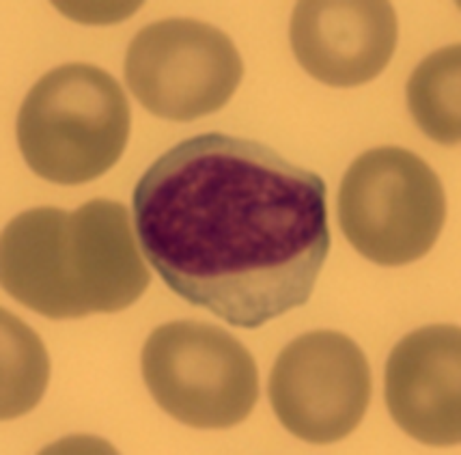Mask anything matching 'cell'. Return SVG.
I'll list each match as a JSON object with an SVG mask.
<instances>
[{
  "instance_id": "1",
  "label": "cell",
  "mask_w": 461,
  "mask_h": 455,
  "mask_svg": "<svg viewBox=\"0 0 461 455\" xmlns=\"http://www.w3.org/2000/svg\"><path fill=\"white\" fill-rule=\"evenodd\" d=\"M131 212L167 287L249 331L309 303L330 253L320 175L221 132L164 151L136 184Z\"/></svg>"
},
{
  "instance_id": "2",
  "label": "cell",
  "mask_w": 461,
  "mask_h": 455,
  "mask_svg": "<svg viewBox=\"0 0 461 455\" xmlns=\"http://www.w3.org/2000/svg\"><path fill=\"white\" fill-rule=\"evenodd\" d=\"M3 287L50 320L128 309L149 287L123 203L95 199L76 212L37 207L3 232Z\"/></svg>"
},
{
  "instance_id": "3",
  "label": "cell",
  "mask_w": 461,
  "mask_h": 455,
  "mask_svg": "<svg viewBox=\"0 0 461 455\" xmlns=\"http://www.w3.org/2000/svg\"><path fill=\"white\" fill-rule=\"evenodd\" d=\"M130 104L108 71L68 63L32 86L18 114V142L32 173L86 184L111 171L130 139Z\"/></svg>"
},
{
  "instance_id": "4",
  "label": "cell",
  "mask_w": 461,
  "mask_h": 455,
  "mask_svg": "<svg viewBox=\"0 0 461 455\" xmlns=\"http://www.w3.org/2000/svg\"><path fill=\"white\" fill-rule=\"evenodd\" d=\"M447 216L440 177L402 147L365 151L339 190V224L362 257L380 266H405L436 244Z\"/></svg>"
},
{
  "instance_id": "5",
  "label": "cell",
  "mask_w": 461,
  "mask_h": 455,
  "mask_svg": "<svg viewBox=\"0 0 461 455\" xmlns=\"http://www.w3.org/2000/svg\"><path fill=\"white\" fill-rule=\"evenodd\" d=\"M142 378L179 423L224 430L246 421L259 399V371L233 334L205 322H168L142 348Z\"/></svg>"
},
{
  "instance_id": "6",
  "label": "cell",
  "mask_w": 461,
  "mask_h": 455,
  "mask_svg": "<svg viewBox=\"0 0 461 455\" xmlns=\"http://www.w3.org/2000/svg\"><path fill=\"white\" fill-rule=\"evenodd\" d=\"M244 63L227 32L201 20L153 22L125 54V80L142 106L168 122H194L238 91Z\"/></svg>"
},
{
  "instance_id": "7",
  "label": "cell",
  "mask_w": 461,
  "mask_h": 455,
  "mask_svg": "<svg viewBox=\"0 0 461 455\" xmlns=\"http://www.w3.org/2000/svg\"><path fill=\"white\" fill-rule=\"evenodd\" d=\"M270 402L283 427L312 445L349 436L371 402L369 360L348 334L306 332L278 354Z\"/></svg>"
},
{
  "instance_id": "8",
  "label": "cell",
  "mask_w": 461,
  "mask_h": 455,
  "mask_svg": "<svg viewBox=\"0 0 461 455\" xmlns=\"http://www.w3.org/2000/svg\"><path fill=\"white\" fill-rule=\"evenodd\" d=\"M399 22L391 3L306 0L291 15L289 40L306 74L349 89L382 74L397 48Z\"/></svg>"
},
{
  "instance_id": "9",
  "label": "cell",
  "mask_w": 461,
  "mask_h": 455,
  "mask_svg": "<svg viewBox=\"0 0 461 455\" xmlns=\"http://www.w3.org/2000/svg\"><path fill=\"white\" fill-rule=\"evenodd\" d=\"M459 326H425L403 337L386 365V405L394 423L422 445H459Z\"/></svg>"
},
{
  "instance_id": "10",
  "label": "cell",
  "mask_w": 461,
  "mask_h": 455,
  "mask_svg": "<svg viewBox=\"0 0 461 455\" xmlns=\"http://www.w3.org/2000/svg\"><path fill=\"white\" fill-rule=\"evenodd\" d=\"M461 48L459 43L429 54L408 82V106L419 128L431 141L459 145L461 114Z\"/></svg>"
},
{
  "instance_id": "11",
  "label": "cell",
  "mask_w": 461,
  "mask_h": 455,
  "mask_svg": "<svg viewBox=\"0 0 461 455\" xmlns=\"http://www.w3.org/2000/svg\"><path fill=\"white\" fill-rule=\"evenodd\" d=\"M50 363L41 339L3 311V419L31 413L46 391Z\"/></svg>"
},
{
  "instance_id": "12",
  "label": "cell",
  "mask_w": 461,
  "mask_h": 455,
  "mask_svg": "<svg viewBox=\"0 0 461 455\" xmlns=\"http://www.w3.org/2000/svg\"><path fill=\"white\" fill-rule=\"evenodd\" d=\"M140 3H57V9L82 24H114L125 15L134 14Z\"/></svg>"
}]
</instances>
